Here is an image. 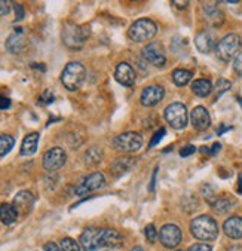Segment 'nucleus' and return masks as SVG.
I'll use <instances>...</instances> for the list:
<instances>
[{"instance_id": "79ce46f5", "label": "nucleus", "mask_w": 242, "mask_h": 251, "mask_svg": "<svg viewBox=\"0 0 242 251\" xmlns=\"http://www.w3.org/2000/svg\"><path fill=\"white\" fill-rule=\"evenodd\" d=\"M220 149H221V144H220V143H214V146L210 149V155H213V156H214V155H217Z\"/></svg>"}, {"instance_id": "c85d7f7f", "label": "nucleus", "mask_w": 242, "mask_h": 251, "mask_svg": "<svg viewBox=\"0 0 242 251\" xmlns=\"http://www.w3.org/2000/svg\"><path fill=\"white\" fill-rule=\"evenodd\" d=\"M60 247H61V251H80L79 244L72 238H63L60 242Z\"/></svg>"}, {"instance_id": "09e8293b", "label": "nucleus", "mask_w": 242, "mask_h": 251, "mask_svg": "<svg viewBox=\"0 0 242 251\" xmlns=\"http://www.w3.org/2000/svg\"><path fill=\"white\" fill-rule=\"evenodd\" d=\"M238 101H239V103H241V106H242V98H241V97H238Z\"/></svg>"}, {"instance_id": "4468645a", "label": "nucleus", "mask_w": 242, "mask_h": 251, "mask_svg": "<svg viewBox=\"0 0 242 251\" xmlns=\"http://www.w3.org/2000/svg\"><path fill=\"white\" fill-rule=\"evenodd\" d=\"M12 205L15 207L18 216H27L34 205V196L28 190H21L20 193L15 195Z\"/></svg>"}, {"instance_id": "9b49d317", "label": "nucleus", "mask_w": 242, "mask_h": 251, "mask_svg": "<svg viewBox=\"0 0 242 251\" xmlns=\"http://www.w3.org/2000/svg\"><path fill=\"white\" fill-rule=\"evenodd\" d=\"M106 186V178L101 173H92L89 176H86L82 183L77 186L76 189V195L82 196V195H88L92 190H98L101 187Z\"/></svg>"}, {"instance_id": "6e6552de", "label": "nucleus", "mask_w": 242, "mask_h": 251, "mask_svg": "<svg viewBox=\"0 0 242 251\" xmlns=\"http://www.w3.org/2000/svg\"><path fill=\"white\" fill-rule=\"evenodd\" d=\"M141 55L149 64H152L155 67H162L167 63L165 49L159 42H150L149 45L144 46L141 51Z\"/></svg>"}, {"instance_id": "f03ea898", "label": "nucleus", "mask_w": 242, "mask_h": 251, "mask_svg": "<svg viewBox=\"0 0 242 251\" xmlns=\"http://www.w3.org/2000/svg\"><path fill=\"white\" fill-rule=\"evenodd\" d=\"M88 36H89V28L86 25H77L74 23H66L63 25L61 37L67 48H72V49L82 48Z\"/></svg>"}, {"instance_id": "ddd939ff", "label": "nucleus", "mask_w": 242, "mask_h": 251, "mask_svg": "<svg viewBox=\"0 0 242 251\" xmlns=\"http://www.w3.org/2000/svg\"><path fill=\"white\" fill-rule=\"evenodd\" d=\"M159 239L165 248H174L181 242V230L175 225H165L159 232Z\"/></svg>"}, {"instance_id": "39448f33", "label": "nucleus", "mask_w": 242, "mask_h": 251, "mask_svg": "<svg viewBox=\"0 0 242 251\" xmlns=\"http://www.w3.org/2000/svg\"><path fill=\"white\" fill-rule=\"evenodd\" d=\"M242 43H241V37L238 34H227L224 36L217 45H216V55L218 60L221 61H230L232 58H235L239 52Z\"/></svg>"}, {"instance_id": "1a4fd4ad", "label": "nucleus", "mask_w": 242, "mask_h": 251, "mask_svg": "<svg viewBox=\"0 0 242 251\" xmlns=\"http://www.w3.org/2000/svg\"><path fill=\"white\" fill-rule=\"evenodd\" d=\"M80 247L85 251L103 248V227H88L80 235Z\"/></svg>"}, {"instance_id": "de8ad7c7", "label": "nucleus", "mask_w": 242, "mask_h": 251, "mask_svg": "<svg viewBox=\"0 0 242 251\" xmlns=\"http://www.w3.org/2000/svg\"><path fill=\"white\" fill-rule=\"evenodd\" d=\"M131 251H144V250H143V247H140V245H138V247H134Z\"/></svg>"}, {"instance_id": "4be33fe9", "label": "nucleus", "mask_w": 242, "mask_h": 251, "mask_svg": "<svg viewBox=\"0 0 242 251\" xmlns=\"http://www.w3.org/2000/svg\"><path fill=\"white\" fill-rule=\"evenodd\" d=\"M37 144H39V134L37 132H31V134L25 135V138L23 140V144H21V155L23 156L34 155L36 150H37Z\"/></svg>"}, {"instance_id": "2f4dec72", "label": "nucleus", "mask_w": 242, "mask_h": 251, "mask_svg": "<svg viewBox=\"0 0 242 251\" xmlns=\"http://www.w3.org/2000/svg\"><path fill=\"white\" fill-rule=\"evenodd\" d=\"M52 101H54V94H52V91H49V89H46V91L40 95V98H39V103L43 104V106L51 104Z\"/></svg>"}, {"instance_id": "aec40b11", "label": "nucleus", "mask_w": 242, "mask_h": 251, "mask_svg": "<svg viewBox=\"0 0 242 251\" xmlns=\"http://www.w3.org/2000/svg\"><path fill=\"white\" fill-rule=\"evenodd\" d=\"M6 48H8V51L12 52V54H20L23 49L25 48V37L20 30H17L14 34H11L6 40Z\"/></svg>"}, {"instance_id": "7c9ffc66", "label": "nucleus", "mask_w": 242, "mask_h": 251, "mask_svg": "<svg viewBox=\"0 0 242 251\" xmlns=\"http://www.w3.org/2000/svg\"><path fill=\"white\" fill-rule=\"evenodd\" d=\"M230 86H232V83L229 82V80H226V79H220L217 83H216V92H217V97L216 98H218L220 95H223L226 91H229L230 89Z\"/></svg>"}, {"instance_id": "c03bdc74", "label": "nucleus", "mask_w": 242, "mask_h": 251, "mask_svg": "<svg viewBox=\"0 0 242 251\" xmlns=\"http://www.w3.org/2000/svg\"><path fill=\"white\" fill-rule=\"evenodd\" d=\"M172 5L177 6V8H180V9H186L187 5H189V2H177V0H175V2H172Z\"/></svg>"}, {"instance_id": "20e7f679", "label": "nucleus", "mask_w": 242, "mask_h": 251, "mask_svg": "<svg viewBox=\"0 0 242 251\" xmlns=\"http://www.w3.org/2000/svg\"><path fill=\"white\" fill-rule=\"evenodd\" d=\"M85 76H86V70H85L83 64H80L77 61H72L64 67V70L61 73V82L67 89L76 91L82 86Z\"/></svg>"}, {"instance_id": "a19ab883", "label": "nucleus", "mask_w": 242, "mask_h": 251, "mask_svg": "<svg viewBox=\"0 0 242 251\" xmlns=\"http://www.w3.org/2000/svg\"><path fill=\"white\" fill-rule=\"evenodd\" d=\"M43 250H45V251H61V247L57 245L55 242H46V244L43 245Z\"/></svg>"}, {"instance_id": "f8f14e48", "label": "nucleus", "mask_w": 242, "mask_h": 251, "mask_svg": "<svg viewBox=\"0 0 242 251\" xmlns=\"http://www.w3.org/2000/svg\"><path fill=\"white\" fill-rule=\"evenodd\" d=\"M165 97V89L161 85H150L141 92V104L144 107H153L162 101Z\"/></svg>"}, {"instance_id": "9d476101", "label": "nucleus", "mask_w": 242, "mask_h": 251, "mask_svg": "<svg viewBox=\"0 0 242 251\" xmlns=\"http://www.w3.org/2000/svg\"><path fill=\"white\" fill-rule=\"evenodd\" d=\"M67 155L61 147H52L43 155V168L48 171H57L64 167Z\"/></svg>"}, {"instance_id": "a211bd4d", "label": "nucleus", "mask_w": 242, "mask_h": 251, "mask_svg": "<svg viewBox=\"0 0 242 251\" xmlns=\"http://www.w3.org/2000/svg\"><path fill=\"white\" fill-rule=\"evenodd\" d=\"M223 230L232 239L242 238V217H238V216L229 217L223 225Z\"/></svg>"}, {"instance_id": "a878e982", "label": "nucleus", "mask_w": 242, "mask_h": 251, "mask_svg": "<svg viewBox=\"0 0 242 251\" xmlns=\"http://www.w3.org/2000/svg\"><path fill=\"white\" fill-rule=\"evenodd\" d=\"M193 77V73L190 70H186V69H177L172 72V82L177 85V86H186Z\"/></svg>"}, {"instance_id": "f3484780", "label": "nucleus", "mask_w": 242, "mask_h": 251, "mask_svg": "<svg viewBox=\"0 0 242 251\" xmlns=\"http://www.w3.org/2000/svg\"><path fill=\"white\" fill-rule=\"evenodd\" d=\"M195 45L198 51L202 54H210L213 49H216V40L208 31H199L195 37Z\"/></svg>"}, {"instance_id": "8fccbe9b", "label": "nucleus", "mask_w": 242, "mask_h": 251, "mask_svg": "<svg viewBox=\"0 0 242 251\" xmlns=\"http://www.w3.org/2000/svg\"><path fill=\"white\" fill-rule=\"evenodd\" d=\"M178 251H181V250H178Z\"/></svg>"}, {"instance_id": "6ab92c4d", "label": "nucleus", "mask_w": 242, "mask_h": 251, "mask_svg": "<svg viewBox=\"0 0 242 251\" xmlns=\"http://www.w3.org/2000/svg\"><path fill=\"white\" fill-rule=\"evenodd\" d=\"M123 245V238L122 235L110 227L103 229V247L106 248H122Z\"/></svg>"}, {"instance_id": "b1692460", "label": "nucleus", "mask_w": 242, "mask_h": 251, "mask_svg": "<svg viewBox=\"0 0 242 251\" xmlns=\"http://www.w3.org/2000/svg\"><path fill=\"white\" fill-rule=\"evenodd\" d=\"M233 205H235V201L230 196H220V198H214V201H211L213 210L218 214L227 213Z\"/></svg>"}, {"instance_id": "e433bc0d", "label": "nucleus", "mask_w": 242, "mask_h": 251, "mask_svg": "<svg viewBox=\"0 0 242 251\" xmlns=\"http://www.w3.org/2000/svg\"><path fill=\"white\" fill-rule=\"evenodd\" d=\"M189 251H213V248L208 244H193Z\"/></svg>"}, {"instance_id": "393cba45", "label": "nucleus", "mask_w": 242, "mask_h": 251, "mask_svg": "<svg viewBox=\"0 0 242 251\" xmlns=\"http://www.w3.org/2000/svg\"><path fill=\"white\" fill-rule=\"evenodd\" d=\"M192 91L195 92L198 97L205 98V97H208L211 94L213 85H211V82L208 79H198V80H195L192 83Z\"/></svg>"}, {"instance_id": "49530a36", "label": "nucleus", "mask_w": 242, "mask_h": 251, "mask_svg": "<svg viewBox=\"0 0 242 251\" xmlns=\"http://www.w3.org/2000/svg\"><path fill=\"white\" fill-rule=\"evenodd\" d=\"M227 251H242V245H230Z\"/></svg>"}, {"instance_id": "5701e85b", "label": "nucleus", "mask_w": 242, "mask_h": 251, "mask_svg": "<svg viewBox=\"0 0 242 251\" xmlns=\"http://www.w3.org/2000/svg\"><path fill=\"white\" fill-rule=\"evenodd\" d=\"M18 219V213L12 204H2L0 205V222L3 225H14Z\"/></svg>"}, {"instance_id": "37998d69", "label": "nucleus", "mask_w": 242, "mask_h": 251, "mask_svg": "<svg viewBox=\"0 0 242 251\" xmlns=\"http://www.w3.org/2000/svg\"><path fill=\"white\" fill-rule=\"evenodd\" d=\"M156 173H158V168L155 170V173H153V176H152V183H150V186H149V190H150V192H153V190H155V183H156Z\"/></svg>"}, {"instance_id": "2eb2a0df", "label": "nucleus", "mask_w": 242, "mask_h": 251, "mask_svg": "<svg viewBox=\"0 0 242 251\" xmlns=\"http://www.w3.org/2000/svg\"><path fill=\"white\" fill-rule=\"evenodd\" d=\"M190 122H192L193 128L198 129V131L207 129L211 125V118H210L208 110L205 107H202V106L195 107L190 113Z\"/></svg>"}, {"instance_id": "423d86ee", "label": "nucleus", "mask_w": 242, "mask_h": 251, "mask_svg": "<svg viewBox=\"0 0 242 251\" xmlns=\"http://www.w3.org/2000/svg\"><path fill=\"white\" fill-rule=\"evenodd\" d=\"M165 121L174 128V129H183L186 128L189 122L187 109L183 103H172L165 109Z\"/></svg>"}, {"instance_id": "0eeeda50", "label": "nucleus", "mask_w": 242, "mask_h": 251, "mask_svg": "<svg viewBox=\"0 0 242 251\" xmlns=\"http://www.w3.org/2000/svg\"><path fill=\"white\" fill-rule=\"evenodd\" d=\"M143 146V137L138 132H123L113 140V147L119 152H137Z\"/></svg>"}, {"instance_id": "c756f323", "label": "nucleus", "mask_w": 242, "mask_h": 251, "mask_svg": "<svg viewBox=\"0 0 242 251\" xmlns=\"http://www.w3.org/2000/svg\"><path fill=\"white\" fill-rule=\"evenodd\" d=\"M205 14L208 15V18L213 20V23L214 21H217V24H221L223 23V14L217 8H207L205 9Z\"/></svg>"}, {"instance_id": "f704fd0d", "label": "nucleus", "mask_w": 242, "mask_h": 251, "mask_svg": "<svg viewBox=\"0 0 242 251\" xmlns=\"http://www.w3.org/2000/svg\"><path fill=\"white\" fill-rule=\"evenodd\" d=\"M156 229H155V226L153 225H149L147 227H146V238H147V241H150V242H155L156 241Z\"/></svg>"}, {"instance_id": "c9c22d12", "label": "nucleus", "mask_w": 242, "mask_h": 251, "mask_svg": "<svg viewBox=\"0 0 242 251\" xmlns=\"http://www.w3.org/2000/svg\"><path fill=\"white\" fill-rule=\"evenodd\" d=\"M195 152H196V147H195V146H192V144H189V146H186V147H183V149L180 150V155H181L183 158H186V156L193 155Z\"/></svg>"}, {"instance_id": "72a5a7b5", "label": "nucleus", "mask_w": 242, "mask_h": 251, "mask_svg": "<svg viewBox=\"0 0 242 251\" xmlns=\"http://www.w3.org/2000/svg\"><path fill=\"white\" fill-rule=\"evenodd\" d=\"M165 132H167V131H165V128H161V129H159V131L152 137V141H150V144H149V149H150V147H155V146H156V144L164 138Z\"/></svg>"}, {"instance_id": "ea45409f", "label": "nucleus", "mask_w": 242, "mask_h": 251, "mask_svg": "<svg viewBox=\"0 0 242 251\" xmlns=\"http://www.w3.org/2000/svg\"><path fill=\"white\" fill-rule=\"evenodd\" d=\"M14 8H15V14H17L15 21H21L24 18V8L20 3H14Z\"/></svg>"}, {"instance_id": "58836bf2", "label": "nucleus", "mask_w": 242, "mask_h": 251, "mask_svg": "<svg viewBox=\"0 0 242 251\" xmlns=\"http://www.w3.org/2000/svg\"><path fill=\"white\" fill-rule=\"evenodd\" d=\"M11 107V100L5 95H0V110H6Z\"/></svg>"}, {"instance_id": "4c0bfd02", "label": "nucleus", "mask_w": 242, "mask_h": 251, "mask_svg": "<svg viewBox=\"0 0 242 251\" xmlns=\"http://www.w3.org/2000/svg\"><path fill=\"white\" fill-rule=\"evenodd\" d=\"M11 11V3L6 2V0H0V17L8 15Z\"/></svg>"}, {"instance_id": "7ed1b4c3", "label": "nucleus", "mask_w": 242, "mask_h": 251, "mask_svg": "<svg viewBox=\"0 0 242 251\" xmlns=\"http://www.w3.org/2000/svg\"><path fill=\"white\" fill-rule=\"evenodd\" d=\"M158 31V27L156 24L149 20V18H141V20H137L128 30V37L132 40V42H137V43H143V42H149L150 39L155 37Z\"/></svg>"}, {"instance_id": "f257e3e1", "label": "nucleus", "mask_w": 242, "mask_h": 251, "mask_svg": "<svg viewBox=\"0 0 242 251\" xmlns=\"http://www.w3.org/2000/svg\"><path fill=\"white\" fill-rule=\"evenodd\" d=\"M190 232L199 241H214L218 235V226L217 222L210 216H199L193 219L190 223Z\"/></svg>"}, {"instance_id": "dca6fc26", "label": "nucleus", "mask_w": 242, "mask_h": 251, "mask_svg": "<svg viewBox=\"0 0 242 251\" xmlns=\"http://www.w3.org/2000/svg\"><path fill=\"white\" fill-rule=\"evenodd\" d=\"M135 70L128 63H121L115 70V79L123 86H132L135 83Z\"/></svg>"}, {"instance_id": "a18cd8bd", "label": "nucleus", "mask_w": 242, "mask_h": 251, "mask_svg": "<svg viewBox=\"0 0 242 251\" xmlns=\"http://www.w3.org/2000/svg\"><path fill=\"white\" fill-rule=\"evenodd\" d=\"M238 192L242 193V173L238 176Z\"/></svg>"}, {"instance_id": "bb28decb", "label": "nucleus", "mask_w": 242, "mask_h": 251, "mask_svg": "<svg viewBox=\"0 0 242 251\" xmlns=\"http://www.w3.org/2000/svg\"><path fill=\"white\" fill-rule=\"evenodd\" d=\"M101 158H103V152L98 147H91L85 155V161L88 165H98Z\"/></svg>"}, {"instance_id": "412c9836", "label": "nucleus", "mask_w": 242, "mask_h": 251, "mask_svg": "<svg viewBox=\"0 0 242 251\" xmlns=\"http://www.w3.org/2000/svg\"><path fill=\"white\" fill-rule=\"evenodd\" d=\"M137 164V159L135 158H129V156H125V158H119L113 162L112 165V173L113 176L119 177L122 174H125L126 171H129L131 168H134V165Z\"/></svg>"}, {"instance_id": "cd10ccee", "label": "nucleus", "mask_w": 242, "mask_h": 251, "mask_svg": "<svg viewBox=\"0 0 242 251\" xmlns=\"http://www.w3.org/2000/svg\"><path fill=\"white\" fill-rule=\"evenodd\" d=\"M14 144H15L14 137H11L8 134H2V135H0V156L8 155L11 150H12Z\"/></svg>"}, {"instance_id": "473e14b6", "label": "nucleus", "mask_w": 242, "mask_h": 251, "mask_svg": "<svg viewBox=\"0 0 242 251\" xmlns=\"http://www.w3.org/2000/svg\"><path fill=\"white\" fill-rule=\"evenodd\" d=\"M233 70L238 76H242V52L238 54L235 57V61H233Z\"/></svg>"}]
</instances>
